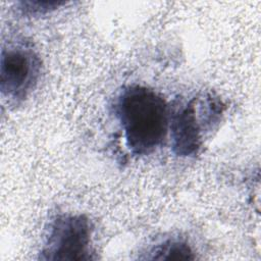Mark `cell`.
<instances>
[{"label":"cell","mask_w":261,"mask_h":261,"mask_svg":"<svg viewBox=\"0 0 261 261\" xmlns=\"http://www.w3.org/2000/svg\"><path fill=\"white\" fill-rule=\"evenodd\" d=\"M145 258L151 260H193L195 255L191 245L186 240L169 238L152 247Z\"/></svg>","instance_id":"5"},{"label":"cell","mask_w":261,"mask_h":261,"mask_svg":"<svg viewBox=\"0 0 261 261\" xmlns=\"http://www.w3.org/2000/svg\"><path fill=\"white\" fill-rule=\"evenodd\" d=\"M222 106L218 98L207 95L202 100L192 98L170 111L169 132L173 153L179 157L197 155L203 143L204 129L219 120Z\"/></svg>","instance_id":"2"},{"label":"cell","mask_w":261,"mask_h":261,"mask_svg":"<svg viewBox=\"0 0 261 261\" xmlns=\"http://www.w3.org/2000/svg\"><path fill=\"white\" fill-rule=\"evenodd\" d=\"M113 107L133 155H149L163 144L169 129L170 110L157 92L142 85L126 86L116 96Z\"/></svg>","instance_id":"1"},{"label":"cell","mask_w":261,"mask_h":261,"mask_svg":"<svg viewBox=\"0 0 261 261\" xmlns=\"http://www.w3.org/2000/svg\"><path fill=\"white\" fill-rule=\"evenodd\" d=\"M63 2H47V1H22L20 2V10L25 14H42L55 9L62 5Z\"/></svg>","instance_id":"6"},{"label":"cell","mask_w":261,"mask_h":261,"mask_svg":"<svg viewBox=\"0 0 261 261\" xmlns=\"http://www.w3.org/2000/svg\"><path fill=\"white\" fill-rule=\"evenodd\" d=\"M93 224L84 214L61 213L52 218L40 252L43 260H90Z\"/></svg>","instance_id":"3"},{"label":"cell","mask_w":261,"mask_h":261,"mask_svg":"<svg viewBox=\"0 0 261 261\" xmlns=\"http://www.w3.org/2000/svg\"><path fill=\"white\" fill-rule=\"evenodd\" d=\"M40 74L41 59L29 42L16 41L2 47L0 90L9 103H21L37 86Z\"/></svg>","instance_id":"4"}]
</instances>
